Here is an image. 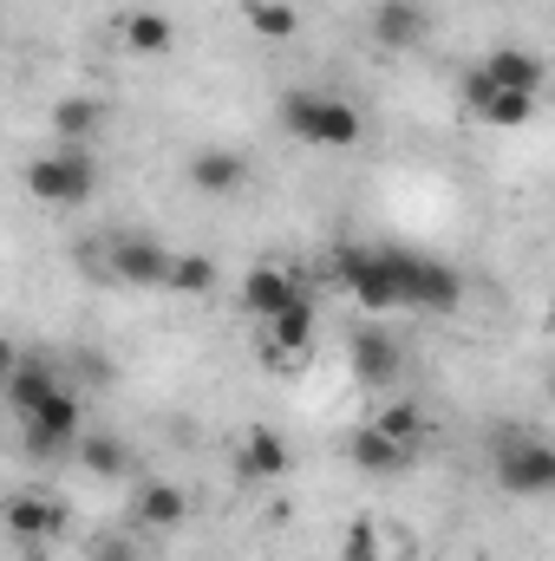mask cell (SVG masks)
<instances>
[{"mask_svg":"<svg viewBox=\"0 0 555 561\" xmlns=\"http://www.w3.org/2000/svg\"><path fill=\"white\" fill-rule=\"evenodd\" d=\"M399 280H406V313H457L464 307V275L438 255L399 249Z\"/></svg>","mask_w":555,"mask_h":561,"instance_id":"cell-6","label":"cell"},{"mask_svg":"<svg viewBox=\"0 0 555 561\" xmlns=\"http://www.w3.org/2000/svg\"><path fill=\"white\" fill-rule=\"evenodd\" d=\"M287 463H294V450H287V437L269 431V424H256V431L236 437V477L242 483H281Z\"/></svg>","mask_w":555,"mask_h":561,"instance_id":"cell-13","label":"cell"},{"mask_svg":"<svg viewBox=\"0 0 555 561\" xmlns=\"http://www.w3.org/2000/svg\"><path fill=\"white\" fill-rule=\"evenodd\" d=\"M490 92H497V79H490L484 66H477V72H464V105H471V112H484V105H490Z\"/></svg>","mask_w":555,"mask_h":561,"instance_id":"cell-28","label":"cell"},{"mask_svg":"<svg viewBox=\"0 0 555 561\" xmlns=\"http://www.w3.org/2000/svg\"><path fill=\"white\" fill-rule=\"evenodd\" d=\"M209 287H216V255H177V268H170V294L203 300Z\"/></svg>","mask_w":555,"mask_h":561,"instance_id":"cell-26","label":"cell"},{"mask_svg":"<svg viewBox=\"0 0 555 561\" xmlns=\"http://www.w3.org/2000/svg\"><path fill=\"white\" fill-rule=\"evenodd\" d=\"M118 39H125V53H138V59H163L170 39H177V26H170V13H157V7H132V13L118 20Z\"/></svg>","mask_w":555,"mask_h":561,"instance_id":"cell-19","label":"cell"},{"mask_svg":"<svg viewBox=\"0 0 555 561\" xmlns=\"http://www.w3.org/2000/svg\"><path fill=\"white\" fill-rule=\"evenodd\" d=\"M72 450H79V463H86L92 477H105V483H125V477H132V450H125V437H112V431H92V437H79Z\"/></svg>","mask_w":555,"mask_h":561,"instance_id":"cell-22","label":"cell"},{"mask_svg":"<svg viewBox=\"0 0 555 561\" xmlns=\"http://www.w3.org/2000/svg\"><path fill=\"white\" fill-rule=\"evenodd\" d=\"M26 190H33L39 203H53V209L92 203V190H99V157H92V144H53L46 157H33V163H26Z\"/></svg>","mask_w":555,"mask_h":561,"instance_id":"cell-2","label":"cell"},{"mask_svg":"<svg viewBox=\"0 0 555 561\" xmlns=\"http://www.w3.org/2000/svg\"><path fill=\"white\" fill-rule=\"evenodd\" d=\"M380 431H386V437H399V444H406V450H424V437H431V419H424V412H418L412 399H393V405H386V412H380Z\"/></svg>","mask_w":555,"mask_h":561,"instance_id":"cell-25","label":"cell"},{"mask_svg":"<svg viewBox=\"0 0 555 561\" xmlns=\"http://www.w3.org/2000/svg\"><path fill=\"white\" fill-rule=\"evenodd\" d=\"M477 118L497 125V131H523V125H536V92H503V85H497Z\"/></svg>","mask_w":555,"mask_h":561,"instance_id":"cell-23","label":"cell"},{"mask_svg":"<svg viewBox=\"0 0 555 561\" xmlns=\"http://www.w3.org/2000/svg\"><path fill=\"white\" fill-rule=\"evenodd\" d=\"M340 561H412L406 536L380 516H353L347 523V542H340Z\"/></svg>","mask_w":555,"mask_h":561,"instance_id":"cell-16","label":"cell"},{"mask_svg":"<svg viewBox=\"0 0 555 561\" xmlns=\"http://www.w3.org/2000/svg\"><path fill=\"white\" fill-rule=\"evenodd\" d=\"M20 431H26V450L46 457V450H66V444L86 437V412H79V399L59 386L53 399H39L33 412H20Z\"/></svg>","mask_w":555,"mask_h":561,"instance_id":"cell-9","label":"cell"},{"mask_svg":"<svg viewBox=\"0 0 555 561\" xmlns=\"http://www.w3.org/2000/svg\"><path fill=\"white\" fill-rule=\"evenodd\" d=\"M497 490L503 496H555V444L536 431H503L497 437Z\"/></svg>","mask_w":555,"mask_h":561,"instance_id":"cell-4","label":"cell"},{"mask_svg":"<svg viewBox=\"0 0 555 561\" xmlns=\"http://www.w3.org/2000/svg\"><path fill=\"white\" fill-rule=\"evenodd\" d=\"M281 131L314 144V150H353V144L366 138V118L340 92H287L281 99Z\"/></svg>","mask_w":555,"mask_h":561,"instance_id":"cell-1","label":"cell"},{"mask_svg":"<svg viewBox=\"0 0 555 561\" xmlns=\"http://www.w3.org/2000/svg\"><path fill=\"white\" fill-rule=\"evenodd\" d=\"M294 300H307V287H301V275L294 268H275V262H256L249 275H242V313L249 320H281Z\"/></svg>","mask_w":555,"mask_h":561,"instance_id":"cell-10","label":"cell"},{"mask_svg":"<svg viewBox=\"0 0 555 561\" xmlns=\"http://www.w3.org/2000/svg\"><path fill=\"white\" fill-rule=\"evenodd\" d=\"M412 457H418V450H406L399 437H386L380 424H360V431L347 437V463H353L360 477H399Z\"/></svg>","mask_w":555,"mask_h":561,"instance_id":"cell-15","label":"cell"},{"mask_svg":"<svg viewBox=\"0 0 555 561\" xmlns=\"http://www.w3.org/2000/svg\"><path fill=\"white\" fill-rule=\"evenodd\" d=\"M347 366H353V379H360V386H393V379H399V366H406V346H399L386 327H360V333H353V346H347Z\"/></svg>","mask_w":555,"mask_h":561,"instance_id":"cell-12","label":"cell"},{"mask_svg":"<svg viewBox=\"0 0 555 561\" xmlns=\"http://www.w3.org/2000/svg\"><path fill=\"white\" fill-rule=\"evenodd\" d=\"M183 176H190L196 196H236V190L249 183V157L229 150V144H209V150H196V157L183 163Z\"/></svg>","mask_w":555,"mask_h":561,"instance_id":"cell-14","label":"cell"},{"mask_svg":"<svg viewBox=\"0 0 555 561\" xmlns=\"http://www.w3.org/2000/svg\"><path fill=\"white\" fill-rule=\"evenodd\" d=\"M550 333H555V320H550Z\"/></svg>","mask_w":555,"mask_h":561,"instance_id":"cell-29","label":"cell"},{"mask_svg":"<svg viewBox=\"0 0 555 561\" xmlns=\"http://www.w3.org/2000/svg\"><path fill=\"white\" fill-rule=\"evenodd\" d=\"M314 340H320V313H314V300H294L281 320L262 327L256 353H262V366H269V373H301V366L314 359Z\"/></svg>","mask_w":555,"mask_h":561,"instance_id":"cell-7","label":"cell"},{"mask_svg":"<svg viewBox=\"0 0 555 561\" xmlns=\"http://www.w3.org/2000/svg\"><path fill=\"white\" fill-rule=\"evenodd\" d=\"M170 268H177V255L157 236H138V229L105 236V275L118 287H170Z\"/></svg>","mask_w":555,"mask_h":561,"instance_id":"cell-5","label":"cell"},{"mask_svg":"<svg viewBox=\"0 0 555 561\" xmlns=\"http://www.w3.org/2000/svg\"><path fill=\"white\" fill-rule=\"evenodd\" d=\"M242 20H249L256 39H294V33H301V13H294L287 0H249Z\"/></svg>","mask_w":555,"mask_h":561,"instance_id":"cell-24","label":"cell"},{"mask_svg":"<svg viewBox=\"0 0 555 561\" xmlns=\"http://www.w3.org/2000/svg\"><path fill=\"white\" fill-rule=\"evenodd\" d=\"M340 287L366 313H406V280H399V249H340L333 255Z\"/></svg>","mask_w":555,"mask_h":561,"instance_id":"cell-3","label":"cell"},{"mask_svg":"<svg viewBox=\"0 0 555 561\" xmlns=\"http://www.w3.org/2000/svg\"><path fill=\"white\" fill-rule=\"evenodd\" d=\"M484 72H490L503 92H543V79H550V66H543L530 46H497V53L484 59Z\"/></svg>","mask_w":555,"mask_h":561,"instance_id":"cell-20","label":"cell"},{"mask_svg":"<svg viewBox=\"0 0 555 561\" xmlns=\"http://www.w3.org/2000/svg\"><path fill=\"white\" fill-rule=\"evenodd\" d=\"M183 516H190L183 483H170V477L138 483V496H132V529L138 536H170V529H183Z\"/></svg>","mask_w":555,"mask_h":561,"instance_id":"cell-11","label":"cell"},{"mask_svg":"<svg viewBox=\"0 0 555 561\" xmlns=\"http://www.w3.org/2000/svg\"><path fill=\"white\" fill-rule=\"evenodd\" d=\"M86 561H138V542L132 536H92L86 542Z\"/></svg>","mask_w":555,"mask_h":561,"instance_id":"cell-27","label":"cell"},{"mask_svg":"<svg viewBox=\"0 0 555 561\" xmlns=\"http://www.w3.org/2000/svg\"><path fill=\"white\" fill-rule=\"evenodd\" d=\"M46 125H53V144H92L99 131H105V99H92V92L53 99Z\"/></svg>","mask_w":555,"mask_h":561,"instance_id":"cell-17","label":"cell"},{"mask_svg":"<svg viewBox=\"0 0 555 561\" xmlns=\"http://www.w3.org/2000/svg\"><path fill=\"white\" fill-rule=\"evenodd\" d=\"M366 33H373L386 53H406V46L424 39V7H418V0H380L373 20H366Z\"/></svg>","mask_w":555,"mask_h":561,"instance_id":"cell-18","label":"cell"},{"mask_svg":"<svg viewBox=\"0 0 555 561\" xmlns=\"http://www.w3.org/2000/svg\"><path fill=\"white\" fill-rule=\"evenodd\" d=\"M59 392V379H53V366H39V359H20V353H7V405H13V419L20 412H33L39 399H53Z\"/></svg>","mask_w":555,"mask_h":561,"instance_id":"cell-21","label":"cell"},{"mask_svg":"<svg viewBox=\"0 0 555 561\" xmlns=\"http://www.w3.org/2000/svg\"><path fill=\"white\" fill-rule=\"evenodd\" d=\"M66 529H72V510H66L53 490H13V496H7V536H13V542L39 549V542H59Z\"/></svg>","mask_w":555,"mask_h":561,"instance_id":"cell-8","label":"cell"}]
</instances>
